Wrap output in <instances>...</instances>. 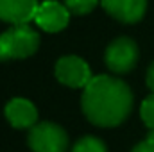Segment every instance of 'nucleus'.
<instances>
[{
  "label": "nucleus",
  "instance_id": "obj_1",
  "mask_svg": "<svg viewBox=\"0 0 154 152\" xmlns=\"http://www.w3.org/2000/svg\"><path fill=\"white\" fill-rule=\"evenodd\" d=\"M82 113L99 127L120 125L131 113L133 93L129 86L111 75H95L81 97Z\"/></svg>",
  "mask_w": 154,
  "mask_h": 152
},
{
  "label": "nucleus",
  "instance_id": "obj_2",
  "mask_svg": "<svg viewBox=\"0 0 154 152\" xmlns=\"http://www.w3.org/2000/svg\"><path fill=\"white\" fill-rule=\"evenodd\" d=\"M39 47V34L27 23L13 25L0 34L2 59H23L32 56Z\"/></svg>",
  "mask_w": 154,
  "mask_h": 152
},
{
  "label": "nucleus",
  "instance_id": "obj_3",
  "mask_svg": "<svg viewBox=\"0 0 154 152\" xmlns=\"http://www.w3.org/2000/svg\"><path fill=\"white\" fill-rule=\"evenodd\" d=\"M27 141L32 152H65L68 147L65 129L52 122H41L31 127Z\"/></svg>",
  "mask_w": 154,
  "mask_h": 152
},
{
  "label": "nucleus",
  "instance_id": "obj_4",
  "mask_svg": "<svg viewBox=\"0 0 154 152\" xmlns=\"http://www.w3.org/2000/svg\"><path fill=\"white\" fill-rule=\"evenodd\" d=\"M106 66L115 74H127L134 68L138 61V47L131 38H116L104 54Z\"/></svg>",
  "mask_w": 154,
  "mask_h": 152
},
{
  "label": "nucleus",
  "instance_id": "obj_5",
  "mask_svg": "<svg viewBox=\"0 0 154 152\" xmlns=\"http://www.w3.org/2000/svg\"><path fill=\"white\" fill-rule=\"evenodd\" d=\"M56 77L59 82L70 88H86L93 79L90 66L77 56H65L56 63Z\"/></svg>",
  "mask_w": 154,
  "mask_h": 152
},
{
  "label": "nucleus",
  "instance_id": "obj_6",
  "mask_svg": "<svg viewBox=\"0 0 154 152\" xmlns=\"http://www.w3.org/2000/svg\"><path fill=\"white\" fill-rule=\"evenodd\" d=\"M70 20V11L66 5L56 2V0H47L43 4H39L34 22L39 29L47 31V32H59L68 25Z\"/></svg>",
  "mask_w": 154,
  "mask_h": 152
},
{
  "label": "nucleus",
  "instance_id": "obj_7",
  "mask_svg": "<svg viewBox=\"0 0 154 152\" xmlns=\"http://www.w3.org/2000/svg\"><path fill=\"white\" fill-rule=\"evenodd\" d=\"M38 7V0H0V22L13 25L29 23L34 20Z\"/></svg>",
  "mask_w": 154,
  "mask_h": 152
},
{
  "label": "nucleus",
  "instance_id": "obj_8",
  "mask_svg": "<svg viewBox=\"0 0 154 152\" xmlns=\"http://www.w3.org/2000/svg\"><path fill=\"white\" fill-rule=\"evenodd\" d=\"M102 7L122 23H136L143 18L147 0H100Z\"/></svg>",
  "mask_w": 154,
  "mask_h": 152
},
{
  "label": "nucleus",
  "instance_id": "obj_9",
  "mask_svg": "<svg viewBox=\"0 0 154 152\" xmlns=\"http://www.w3.org/2000/svg\"><path fill=\"white\" fill-rule=\"evenodd\" d=\"M5 118L16 129H31L36 125L38 109L27 99H13L5 106Z\"/></svg>",
  "mask_w": 154,
  "mask_h": 152
},
{
  "label": "nucleus",
  "instance_id": "obj_10",
  "mask_svg": "<svg viewBox=\"0 0 154 152\" xmlns=\"http://www.w3.org/2000/svg\"><path fill=\"white\" fill-rule=\"evenodd\" d=\"M72 152H108L102 140L95 136H84L74 145Z\"/></svg>",
  "mask_w": 154,
  "mask_h": 152
},
{
  "label": "nucleus",
  "instance_id": "obj_11",
  "mask_svg": "<svg viewBox=\"0 0 154 152\" xmlns=\"http://www.w3.org/2000/svg\"><path fill=\"white\" fill-rule=\"evenodd\" d=\"M97 4L99 0H65V5L74 14H86L91 9H95Z\"/></svg>",
  "mask_w": 154,
  "mask_h": 152
},
{
  "label": "nucleus",
  "instance_id": "obj_12",
  "mask_svg": "<svg viewBox=\"0 0 154 152\" xmlns=\"http://www.w3.org/2000/svg\"><path fill=\"white\" fill-rule=\"evenodd\" d=\"M140 116H142L143 123L149 129H154V93L149 95L142 102V106H140Z\"/></svg>",
  "mask_w": 154,
  "mask_h": 152
},
{
  "label": "nucleus",
  "instance_id": "obj_13",
  "mask_svg": "<svg viewBox=\"0 0 154 152\" xmlns=\"http://www.w3.org/2000/svg\"><path fill=\"white\" fill-rule=\"evenodd\" d=\"M131 152H154V141L145 138L142 143H138V145H136Z\"/></svg>",
  "mask_w": 154,
  "mask_h": 152
},
{
  "label": "nucleus",
  "instance_id": "obj_14",
  "mask_svg": "<svg viewBox=\"0 0 154 152\" xmlns=\"http://www.w3.org/2000/svg\"><path fill=\"white\" fill-rule=\"evenodd\" d=\"M147 86L151 88V91L154 93V61L151 63V66L147 70Z\"/></svg>",
  "mask_w": 154,
  "mask_h": 152
},
{
  "label": "nucleus",
  "instance_id": "obj_15",
  "mask_svg": "<svg viewBox=\"0 0 154 152\" xmlns=\"http://www.w3.org/2000/svg\"><path fill=\"white\" fill-rule=\"evenodd\" d=\"M0 59H2V54H0Z\"/></svg>",
  "mask_w": 154,
  "mask_h": 152
}]
</instances>
